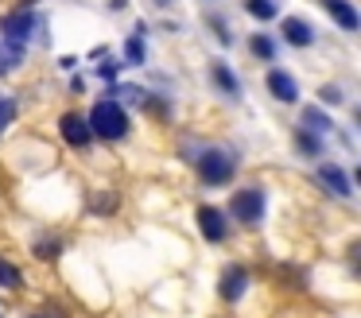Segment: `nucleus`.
Segmentation results:
<instances>
[{"instance_id":"obj_13","label":"nucleus","mask_w":361,"mask_h":318,"mask_svg":"<svg viewBox=\"0 0 361 318\" xmlns=\"http://www.w3.org/2000/svg\"><path fill=\"white\" fill-rule=\"evenodd\" d=\"M144 35H148V23H136V31L125 43V62L128 66H144V62H148V43H144Z\"/></svg>"},{"instance_id":"obj_6","label":"nucleus","mask_w":361,"mask_h":318,"mask_svg":"<svg viewBox=\"0 0 361 318\" xmlns=\"http://www.w3.org/2000/svg\"><path fill=\"white\" fill-rule=\"evenodd\" d=\"M59 136H63V144L74 147V152H90V147H94V132H90L86 116H82L78 109H66V113L59 116Z\"/></svg>"},{"instance_id":"obj_26","label":"nucleus","mask_w":361,"mask_h":318,"mask_svg":"<svg viewBox=\"0 0 361 318\" xmlns=\"http://www.w3.org/2000/svg\"><path fill=\"white\" fill-rule=\"evenodd\" d=\"M0 132H4V128H0Z\"/></svg>"},{"instance_id":"obj_17","label":"nucleus","mask_w":361,"mask_h":318,"mask_svg":"<svg viewBox=\"0 0 361 318\" xmlns=\"http://www.w3.org/2000/svg\"><path fill=\"white\" fill-rule=\"evenodd\" d=\"M32 256L39 264H55L59 256H63V237H47V233H43V237H35L32 240Z\"/></svg>"},{"instance_id":"obj_20","label":"nucleus","mask_w":361,"mask_h":318,"mask_svg":"<svg viewBox=\"0 0 361 318\" xmlns=\"http://www.w3.org/2000/svg\"><path fill=\"white\" fill-rule=\"evenodd\" d=\"M245 12H249L252 20L268 23V20H276V16H280V4H276V0H245Z\"/></svg>"},{"instance_id":"obj_19","label":"nucleus","mask_w":361,"mask_h":318,"mask_svg":"<svg viewBox=\"0 0 361 318\" xmlns=\"http://www.w3.org/2000/svg\"><path fill=\"white\" fill-rule=\"evenodd\" d=\"M24 62V47H16V43H4L0 39V78L4 74H12V70Z\"/></svg>"},{"instance_id":"obj_22","label":"nucleus","mask_w":361,"mask_h":318,"mask_svg":"<svg viewBox=\"0 0 361 318\" xmlns=\"http://www.w3.org/2000/svg\"><path fill=\"white\" fill-rule=\"evenodd\" d=\"M210 23H214V31H218V39H221V47H233V35H229V27H226V20H221V16H210Z\"/></svg>"},{"instance_id":"obj_9","label":"nucleus","mask_w":361,"mask_h":318,"mask_svg":"<svg viewBox=\"0 0 361 318\" xmlns=\"http://www.w3.org/2000/svg\"><path fill=\"white\" fill-rule=\"evenodd\" d=\"M314 178H319V183L326 186V190L334 194V198H342V202H350V198H353V183H350V175H345L342 163L322 159L319 167H314Z\"/></svg>"},{"instance_id":"obj_12","label":"nucleus","mask_w":361,"mask_h":318,"mask_svg":"<svg viewBox=\"0 0 361 318\" xmlns=\"http://www.w3.org/2000/svg\"><path fill=\"white\" fill-rule=\"evenodd\" d=\"M319 4H322V12H326L342 31H357L361 27V12H357L353 0H319Z\"/></svg>"},{"instance_id":"obj_23","label":"nucleus","mask_w":361,"mask_h":318,"mask_svg":"<svg viewBox=\"0 0 361 318\" xmlns=\"http://www.w3.org/2000/svg\"><path fill=\"white\" fill-rule=\"evenodd\" d=\"M117 70H121V62H102V66H97V74H102V78H117Z\"/></svg>"},{"instance_id":"obj_16","label":"nucleus","mask_w":361,"mask_h":318,"mask_svg":"<svg viewBox=\"0 0 361 318\" xmlns=\"http://www.w3.org/2000/svg\"><path fill=\"white\" fill-rule=\"evenodd\" d=\"M291 144H295V152L307 155V159H322V136L299 128V124H295V132H291Z\"/></svg>"},{"instance_id":"obj_8","label":"nucleus","mask_w":361,"mask_h":318,"mask_svg":"<svg viewBox=\"0 0 361 318\" xmlns=\"http://www.w3.org/2000/svg\"><path fill=\"white\" fill-rule=\"evenodd\" d=\"M195 221H198L202 240H210V245L229 240V217H226V209H218V206H198V209H195Z\"/></svg>"},{"instance_id":"obj_24","label":"nucleus","mask_w":361,"mask_h":318,"mask_svg":"<svg viewBox=\"0 0 361 318\" xmlns=\"http://www.w3.org/2000/svg\"><path fill=\"white\" fill-rule=\"evenodd\" d=\"M24 318H51V314H47V310H27Z\"/></svg>"},{"instance_id":"obj_25","label":"nucleus","mask_w":361,"mask_h":318,"mask_svg":"<svg viewBox=\"0 0 361 318\" xmlns=\"http://www.w3.org/2000/svg\"><path fill=\"white\" fill-rule=\"evenodd\" d=\"M109 8H113V12H121V8H125V0H109Z\"/></svg>"},{"instance_id":"obj_15","label":"nucleus","mask_w":361,"mask_h":318,"mask_svg":"<svg viewBox=\"0 0 361 318\" xmlns=\"http://www.w3.org/2000/svg\"><path fill=\"white\" fill-rule=\"evenodd\" d=\"M299 128H307V132H314V136H326V132H334V121H330L322 109H314V105H307L303 113H299Z\"/></svg>"},{"instance_id":"obj_21","label":"nucleus","mask_w":361,"mask_h":318,"mask_svg":"<svg viewBox=\"0 0 361 318\" xmlns=\"http://www.w3.org/2000/svg\"><path fill=\"white\" fill-rule=\"evenodd\" d=\"M319 101H322L326 109H334V105H342V101H345V90H342V85H322V90H319Z\"/></svg>"},{"instance_id":"obj_1","label":"nucleus","mask_w":361,"mask_h":318,"mask_svg":"<svg viewBox=\"0 0 361 318\" xmlns=\"http://www.w3.org/2000/svg\"><path fill=\"white\" fill-rule=\"evenodd\" d=\"M86 124H90V132H94V140H105V144H121V140H128V132H133V116L125 113V105H121L117 97L94 101V109L86 113Z\"/></svg>"},{"instance_id":"obj_3","label":"nucleus","mask_w":361,"mask_h":318,"mask_svg":"<svg viewBox=\"0 0 361 318\" xmlns=\"http://www.w3.org/2000/svg\"><path fill=\"white\" fill-rule=\"evenodd\" d=\"M264 209H268L264 186L249 183V186H237V190L229 194L226 217H233L237 225H245V229H260V225H264Z\"/></svg>"},{"instance_id":"obj_4","label":"nucleus","mask_w":361,"mask_h":318,"mask_svg":"<svg viewBox=\"0 0 361 318\" xmlns=\"http://www.w3.org/2000/svg\"><path fill=\"white\" fill-rule=\"evenodd\" d=\"M35 27H39V12H35V0H24V4H16L12 12L0 16V35H4V43L24 47L27 39L35 35Z\"/></svg>"},{"instance_id":"obj_10","label":"nucleus","mask_w":361,"mask_h":318,"mask_svg":"<svg viewBox=\"0 0 361 318\" xmlns=\"http://www.w3.org/2000/svg\"><path fill=\"white\" fill-rule=\"evenodd\" d=\"M280 35H283V43L295 47V51H307V47H314V39H319L314 35V23L303 20V16H283Z\"/></svg>"},{"instance_id":"obj_14","label":"nucleus","mask_w":361,"mask_h":318,"mask_svg":"<svg viewBox=\"0 0 361 318\" xmlns=\"http://www.w3.org/2000/svg\"><path fill=\"white\" fill-rule=\"evenodd\" d=\"M249 54L257 62H276V54H280V43H276L268 31H252L249 35Z\"/></svg>"},{"instance_id":"obj_18","label":"nucleus","mask_w":361,"mask_h":318,"mask_svg":"<svg viewBox=\"0 0 361 318\" xmlns=\"http://www.w3.org/2000/svg\"><path fill=\"white\" fill-rule=\"evenodd\" d=\"M24 287H27V276H24V268L0 256V291H24Z\"/></svg>"},{"instance_id":"obj_11","label":"nucleus","mask_w":361,"mask_h":318,"mask_svg":"<svg viewBox=\"0 0 361 318\" xmlns=\"http://www.w3.org/2000/svg\"><path fill=\"white\" fill-rule=\"evenodd\" d=\"M210 82H214V90L221 93V97H233V101H241V78L233 74V66H229L226 59H214L210 62Z\"/></svg>"},{"instance_id":"obj_7","label":"nucleus","mask_w":361,"mask_h":318,"mask_svg":"<svg viewBox=\"0 0 361 318\" xmlns=\"http://www.w3.org/2000/svg\"><path fill=\"white\" fill-rule=\"evenodd\" d=\"M264 90H268V97H276L280 105H299V82H295V74L283 70V66H268Z\"/></svg>"},{"instance_id":"obj_2","label":"nucleus","mask_w":361,"mask_h":318,"mask_svg":"<svg viewBox=\"0 0 361 318\" xmlns=\"http://www.w3.org/2000/svg\"><path fill=\"white\" fill-rule=\"evenodd\" d=\"M237 163L241 159H237L233 147L214 144V147H202V152H198L195 171H198V178H202V186H229L237 175Z\"/></svg>"},{"instance_id":"obj_5","label":"nucleus","mask_w":361,"mask_h":318,"mask_svg":"<svg viewBox=\"0 0 361 318\" xmlns=\"http://www.w3.org/2000/svg\"><path fill=\"white\" fill-rule=\"evenodd\" d=\"M249 283H252V276H249V268L245 264H226L221 268V276H218V299L226 302V307H237V302L249 295Z\"/></svg>"}]
</instances>
